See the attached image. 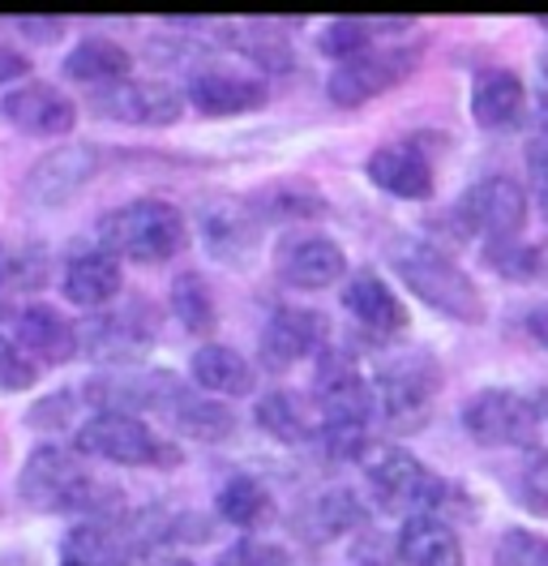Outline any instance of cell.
<instances>
[{
  "instance_id": "obj_21",
  "label": "cell",
  "mask_w": 548,
  "mask_h": 566,
  "mask_svg": "<svg viewBox=\"0 0 548 566\" xmlns=\"http://www.w3.org/2000/svg\"><path fill=\"white\" fill-rule=\"evenodd\" d=\"M65 296L73 305H82V310H99L107 301H116L120 296V287H125V271H120V262L112 258V253H103V249H86V253H73L65 266Z\"/></svg>"
},
{
  "instance_id": "obj_13",
  "label": "cell",
  "mask_w": 548,
  "mask_h": 566,
  "mask_svg": "<svg viewBox=\"0 0 548 566\" xmlns=\"http://www.w3.org/2000/svg\"><path fill=\"white\" fill-rule=\"evenodd\" d=\"M95 168H99V159H95L91 146L52 150V155H43V159L31 168V177H27V189H22V193H27L31 207H43V211L65 207V202L77 198V189L95 177Z\"/></svg>"
},
{
  "instance_id": "obj_25",
  "label": "cell",
  "mask_w": 548,
  "mask_h": 566,
  "mask_svg": "<svg viewBox=\"0 0 548 566\" xmlns=\"http://www.w3.org/2000/svg\"><path fill=\"white\" fill-rule=\"evenodd\" d=\"M129 70H134V56L116 39L103 35L82 39L65 56V73L73 82H86V86H116L129 77Z\"/></svg>"
},
{
  "instance_id": "obj_1",
  "label": "cell",
  "mask_w": 548,
  "mask_h": 566,
  "mask_svg": "<svg viewBox=\"0 0 548 566\" xmlns=\"http://www.w3.org/2000/svg\"><path fill=\"white\" fill-rule=\"evenodd\" d=\"M313 395L322 408V442L335 460H360L369 447L373 395L360 365L339 348H322L313 365Z\"/></svg>"
},
{
  "instance_id": "obj_45",
  "label": "cell",
  "mask_w": 548,
  "mask_h": 566,
  "mask_svg": "<svg viewBox=\"0 0 548 566\" xmlns=\"http://www.w3.org/2000/svg\"><path fill=\"white\" fill-rule=\"evenodd\" d=\"M540 27H545V31H548V13H545V18H540Z\"/></svg>"
},
{
  "instance_id": "obj_29",
  "label": "cell",
  "mask_w": 548,
  "mask_h": 566,
  "mask_svg": "<svg viewBox=\"0 0 548 566\" xmlns=\"http://www.w3.org/2000/svg\"><path fill=\"white\" fill-rule=\"evenodd\" d=\"M408 27V18H339V22H330L322 35H317V48L326 52V56H335V61H351V56H360V52H369L377 43V35H386V31H403Z\"/></svg>"
},
{
  "instance_id": "obj_42",
  "label": "cell",
  "mask_w": 548,
  "mask_h": 566,
  "mask_svg": "<svg viewBox=\"0 0 548 566\" xmlns=\"http://www.w3.org/2000/svg\"><path fill=\"white\" fill-rule=\"evenodd\" d=\"M523 490L531 497H540L548 502V455H536V460L527 463V472H523Z\"/></svg>"
},
{
  "instance_id": "obj_26",
  "label": "cell",
  "mask_w": 548,
  "mask_h": 566,
  "mask_svg": "<svg viewBox=\"0 0 548 566\" xmlns=\"http://www.w3.org/2000/svg\"><path fill=\"white\" fill-rule=\"evenodd\" d=\"M164 412L176 421L180 433H189V438H198V442H223V438L236 429V417H232L219 399H198V395H185L180 387L168 395Z\"/></svg>"
},
{
  "instance_id": "obj_5",
  "label": "cell",
  "mask_w": 548,
  "mask_h": 566,
  "mask_svg": "<svg viewBox=\"0 0 548 566\" xmlns=\"http://www.w3.org/2000/svg\"><path fill=\"white\" fill-rule=\"evenodd\" d=\"M18 494L31 511L61 515V511L95 506L99 481L73 460L65 447H34L22 463V472H18Z\"/></svg>"
},
{
  "instance_id": "obj_46",
  "label": "cell",
  "mask_w": 548,
  "mask_h": 566,
  "mask_svg": "<svg viewBox=\"0 0 548 566\" xmlns=\"http://www.w3.org/2000/svg\"><path fill=\"white\" fill-rule=\"evenodd\" d=\"M171 566H193V563H171Z\"/></svg>"
},
{
  "instance_id": "obj_41",
  "label": "cell",
  "mask_w": 548,
  "mask_h": 566,
  "mask_svg": "<svg viewBox=\"0 0 548 566\" xmlns=\"http://www.w3.org/2000/svg\"><path fill=\"white\" fill-rule=\"evenodd\" d=\"M31 73V61L18 52V48H9V43H0V86H9V82H18V77H27Z\"/></svg>"
},
{
  "instance_id": "obj_20",
  "label": "cell",
  "mask_w": 548,
  "mask_h": 566,
  "mask_svg": "<svg viewBox=\"0 0 548 566\" xmlns=\"http://www.w3.org/2000/svg\"><path fill=\"white\" fill-rule=\"evenodd\" d=\"M342 310L360 322L365 331H373L377 339L408 331V305L394 296V287L386 280H377L373 271L351 275L342 287Z\"/></svg>"
},
{
  "instance_id": "obj_43",
  "label": "cell",
  "mask_w": 548,
  "mask_h": 566,
  "mask_svg": "<svg viewBox=\"0 0 548 566\" xmlns=\"http://www.w3.org/2000/svg\"><path fill=\"white\" fill-rule=\"evenodd\" d=\"M527 331H531V339H536L540 348H548V305L527 314Z\"/></svg>"
},
{
  "instance_id": "obj_39",
  "label": "cell",
  "mask_w": 548,
  "mask_h": 566,
  "mask_svg": "<svg viewBox=\"0 0 548 566\" xmlns=\"http://www.w3.org/2000/svg\"><path fill=\"white\" fill-rule=\"evenodd\" d=\"M527 172H531V193H536L540 214L548 223V138H536L527 146Z\"/></svg>"
},
{
  "instance_id": "obj_8",
  "label": "cell",
  "mask_w": 548,
  "mask_h": 566,
  "mask_svg": "<svg viewBox=\"0 0 548 566\" xmlns=\"http://www.w3.org/2000/svg\"><path fill=\"white\" fill-rule=\"evenodd\" d=\"M438 387H442V369L429 356H399L377 369L369 395H373V412H381L386 421H420Z\"/></svg>"
},
{
  "instance_id": "obj_23",
  "label": "cell",
  "mask_w": 548,
  "mask_h": 566,
  "mask_svg": "<svg viewBox=\"0 0 548 566\" xmlns=\"http://www.w3.org/2000/svg\"><path fill=\"white\" fill-rule=\"evenodd\" d=\"M189 369H193V382L210 395H223V399H240V395H249V390L257 387V374H253V365L236 353V348H228V344H205L193 353L189 360Z\"/></svg>"
},
{
  "instance_id": "obj_12",
  "label": "cell",
  "mask_w": 548,
  "mask_h": 566,
  "mask_svg": "<svg viewBox=\"0 0 548 566\" xmlns=\"http://www.w3.org/2000/svg\"><path fill=\"white\" fill-rule=\"evenodd\" d=\"M202 241L219 262L240 266L262 245V214L240 198H214L202 207Z\"/></svg>"
},
{
  "instance_id": "obj_28",
  "label": "cell",
  "mask_w": 548,
  "mask_h": 566,
  "mask_svg": "<svg viewBox=\"0 0 548 566\" xmlns=\"http://www.w3.org/2000/svg\"><path fill=\"white\" fill-rule=\"evenodd\" d=\"M214 506H219V515L232 528H262L274 511L271 490L257 476H244V472L232 476V481H223V490L214 494Z\"/></svg>"
},
{
  "instance_id": "obj_32",
  "label": "cell",
  "mask_w": 548,
  "mask_h": 566,
  "mask_svg": "<svg viewBox=\"0 0 548 566\" xmlns=\"http://www.w3.org/2000/svg\"><path fill=\"white\" fill-rule=\"evenodd\" d=\"M228 39L262 70H292V43L271 22H240L236 31H228Z\"/></svg>"
},
{
  "instance_id": "obj_31",
  "label": "cell",
  "mask_w": 548,
  "mask_h": 566,
  "mask_svg": "<svg viewBox=\"0 0 548 566\" xmlns=\"http://www.w3.org/2000/svg\"><path fill=\"white\" fill-rule=\"evenodd\" d=\"M171 314L189 335H210L214 331V296L198 271H185L171 283Z\"/></svg>"
},
{
  "instance_id": "obj_33",
  "label": "cell",
  "mask_w": 548,
  "mask_h": 566,
  "mask_svg": "<svg viewBox=\"0 0 548 566\" xmlns=\"http://www.w3.org/2000/svg\"><path fill=\"white\" fill-rule=\"evenodd\" d=\"M313 524H317L322 536H342V532L365 524V506L351 490H326L313 502Z\"/></svg>"
},
{
  "instance_id": "obj_37",
  "label": "cell",
  "mask_w": 548,
  "mask_h": 566,
  "mask_svg": "<svg viewBox=\"0 0 548 566\" xmlns=\"http://www.w3.org/2000/svg\"><path fill=\"white\" fill-rule=\"evenodd\" d=\"M488 258H493V266L502 271V275H514V280H527V275H536L540 266V253L527 245H518V241H488Z\"/></svg>"
},
{
  "instance_id": "obj_24",
  "label": "cell",
  "mask_w": 548,
  "mask_h": 566,
  "mask_svg": "<svg viewBox=\"0 0 548 566\" xmlns=\"http://www.w3.org/2000/svg\"><path fill=\"white\" fill-rule=\"evenodd\" d=\"M527 91L518 82V73L510 70H484L472 86V116L484 129H510L523 116Z\"/></svg>"
},
{
  "instance_id": "obj_34",
  "label": "cell",
  "mask_w": 548,
  "mask_h": 566,
  "mask_svg": "<svg viewBox=\"0 0 548 566\" xmlns=\"http://www.w3.org/2000/svg\"><path fill=\"white\" fill-rule=\"evenodd\" d=\"M493 563L497 566H548V536L527 528L502 532L497 549H493Z\"/></svg>"
},
{
  "instance_id": "obj_38",
  "label": "cell",
  "mask_w": 548,
  "mask_h": 566,
  "mask_svg": "<svg viewBox=\"0 0 548 566\" xmlns=\"http://www.w3.org/2000/svg\"><path fill=\"white\" fill-rule=\"evenodd\" d=\"M219 566H296V563H292V554L278 549V545H266V541H240V545H232V549L223 554V563Z\"/></svg>"
},
{
  "instance_id": "obj_7",
  "label": "cell",
  "mask_w": 548,
  "mask_h": 566,
  "mask_svg": "<svg viewBox=\"0 0 548 566\" xmlns=\"http://www.w3.org/2000/svg\"><path fill=\"white\" fill-rule=\"evenodd\" d=\"M463 429L479 447H527V442H536L540 408H536V399H527L518 390L488 387L467 399Z\"/></svg>"
},
{
  "instance_id": "obj_2",
  "label": "cell",
  "mask_w": 548,
  "mask_h": 566,
  "mask_svg": "<svg viewBox=\"0 0 548 566\" xmlns=\"http://www.w3.org/2000/svg\"><path fill=\"white\" fill-rule=\"evenodd\" d=\"M99 241L116 262H168L185 249V214L159 198H137L103 214Z\"/></svg>"
},
{
  "instance_id": "obj_30",
  "label": "cell",
  "mask_w": 548,
  "mask_h": 566,
  "mask_svg": "<svg viewBox=\"0 0 548 566\" xmlns=\"http://www.w3.org/2000/svg\"><path fill=\"white\" fill-rule=\"evenodd\" d=\"M253 417H257V424L271 433L274 442H283V447H305L308 438H313L305 403H301L292 390H271V395H262L257 408H253Z\"/></svg>"
},
{
  "instance_id": "obj_18",
  "label": "cell",
  "mask_w": 548,
  "mask_h": 566,
  "mask_svg": "<svg viewBox=\"0 0 548 566\" xmlns=\"http://www.w3.org/2000/svg\"><path fill=\"white\" fill-rule=\"evenodd\" d=\"M365 177L373 180L377 189H386L390 198H403V202H424L433 193V164L408 142L373 150L369 164H365Z\"/></svg>"
},
{
  "instance_id": "obj_19",
  "label": "cell",
  "mask_w": 548,
  "mask_h": 566,
  "mask_svg": "<svg viewBox=\"0 0 548 566\" xmlns=\"http://www.w3.org/2000/svg\"><path fill=\"white\" fill-rule=\"evenodd\" d=\"M271 91L257 77H240L232 70H202L189 82V104L202 116H240V112H257L266 107Z\"/></svg>"
},
{
  "instance_id": "obj_27",
  "label": "cell",
  "mask_w": 548,
  "mask_h": 566,
  "mask_svg": "<svg viewBox=\"0 0 548 566\" xmlns=\"http://www.w3.org/2000/svg\"><path fill=\"white\" fill-rule=\"evenodd\" d=\"M61 566H129V549L107 524H77L61 541Z\"/></svg>"
},
{
  "instance_id": "obj_22",
  "label": "cell",
  "mask_w": 548,
  "mask_h": 566,
  "mask_svg": "<svg viewBox=\"0 0 548 566\" xmlns=\"http://www.w3.org/2000/svg\"><path fill=\"white\" fill-rule=\"evenodd\" d=\"M399 558L408 566H463V545L450 532V524L433 515H411L403 520V532L394 541Z\"/></svg>"
},
{
  "instance_id": "obj_35",
  "label": "cell",
  "mask_w": 548,
  "mask_h": 566,
  "mask_svg": "<svg viewBox=\"0 0 548 566\" xmlns=\"http://www.w3.org/2000/svg\"><path fill=\"white\" fill-rule=\"evenodd\" d=\"M43 283V253L39 249H18V253H0V287L4 292H31Z\"/></svg>"
},
{
  "instance_id": "obj_14",
  "label": "cell",
  "mask_w": 548,
  "mask_h": 566,
  "mask_svg": "<svg viewBox=\"0 0 548 566\" xmlns=\"http://www.w3.org/2000/svg\"><path fill=\"white\" fill-rule=\"evenodd\" d=\"M330 322L317 310H278L266 331H262V365L271 369H292L305 356H317L326 348Z\"/></svg>"
},
{
  "instance_id": "obj_6",
  "label": "cell",
  "mask_w": 548,
  "mask_h": 566,
  "mask_svg": "<svg viewBox=\"0 0 548 566\" xmlns=\"http://www.w3.org/2000/svg\"><path fill=\"white\" fill-rule=\"evenodd\" d=\"M365 476L373 485L377 502L386 511H403V515H429L438 511L450 494L442 476H433L424 463L403 447H365Z\"/></svg>"
},
{
  "instance_id": "obj_17",
  "label": "cell",
  "mask_w": 548,
  "mask_h": 566,
  "mask_svg": "<svg viewBox=\"0 0 548 566\" xmlns=\"http://www.w3.org/2000/svg\"><path fill=\"white\" fill-rule=\"evenodd\" d=\"M13 344L27 353L31 365H65L77 353V331L61 310L27 305L13 322Z\"/></svg>"
},
{
  "instance_id": "obj_10",
  "label": "cell",
  "mask_w": 548,
  "mask_h": 566,
  "mask_svg": "<svg viewBox=\"0 0 548 566\" xmlns=\"http://www.w3.org/2000/svg\"><path fill=\"white\" fill-rule=\"evenodd\" d=\"M459 219L467 232H479L488 241H518L527 223V193L510 177H488L463 193Z\"/></svg>"
},
{
  "instance_id": "obj_44",
  "label": "cell",
  "mask_w": 548,
  "mask_h": 566,
  "mask_svg": "<svg viewBox=\"0 0 548 566\" xmlns=\"http://www.w3.org/2000/svg\"><path fill=\"white\" fill-rule=\"evenodd\" d=\"M540 138H548V99H545V134Z\"/></svg>"
},
{
  "instance_id": "obj_9",
  "label": "cell",
  "mask_w": 548,
  "mask_h": 566,
  "mask_svg": "<svg viewBox=\"0 0 548 566\" xmlns=\"http://www.w3.org/2000/svg\"><path fill=\"white\" fill-rule=\"evenodd\" d=\"M411 70H415L411 48H369L351 61H339L326 77V91H330V104L360 107L386 91H394Z\"/></svg>"
},
{
  "instance_id": "obj_15",
  "label": "cell",
  "mask_w": 548,
  "mask_h": 566,
  "mask_svg": "<svg viewBox=\"0 0 548 566\" xmlns=\"http://www.w3.org/2000/svg\"><path fill=\"white\" fill-rule=\"evenodd\" d=\"M0 112L13 120V129H22L31 138H61V134L73 129V120H77L73 99L61 95L56 86H43V82H27V86L9 91Z\"/></svg>"
},
{
  "instance_id": "obj_4",
  "label": "cell",
  "mask_w": 548,
  "mask_h": 566,
  "mask_svg": "<svg viewBox=\"0 0 548 566\" xmlns=\"http://www.w3.org/2000/svg\"><path fill=\"white\" fill-rule=\"evenodd\" d=\"M73 447L91 460L120 463V468H171V463H180V451L164 442L146 421H137L134 412H95L77 429Z\"/></svg>"
},
{
  "instance_id": "obj_16",
  "label": "cell",
  "mask_w": 548,
  "mask_h": 566,
  "mask_svg": "<svg viewBox=\"0 0 548 566\" xmlns=\"http://www.w3.org/2000/svg\"><path fill=\"white\" fill-rule=\"evenodd\" d=\"M342 271H347V253L330 237L305 232V237L283 241V249H278V275L292 287H305V292L330 287L342 280Z\"/></svg>"
},
{
  "instance_id": "obj_11",
  "label": "cell",
  "mask_w": 548,
  "mask_h": 566,
  "mask_svg": "<svg viewBox=\"0 0 548 566\" xmlns=\"http://www.w3.org/2000/svg\"><path fill=\"white\" fill-rule=\"evenodd\" d=\"M95 107L112 120H125V125H171L180 120L185 112V95L168 86V82H116V86H103L95 95Z\"/></svg>"
},
{
  "instance_id": "obj_3",
  "label": "cell",
  "mask_w": 548,
  "mask_h": 566,
  "mask_svg": "<svg viewBox=\"0 0 548 566\" xmlns=\"http://www.w3.org/2000/svg\"><path fill=\"white\" fill-rule=\"evenodd\" d=\"M394 271L424 305H433L445 318L484 322V301H479L476 280L454 258H445L442 249L420 245V241L399 245L394 249Z\"/></svg>"
},
{
  "instance_id": "obj_47",
  "label": "cell",
  "mask_w": 548,
  "mask_h": 566,
  "mask_svg": "<svg viewBox=\"0 0 548 566\" xmlns=\"http://www.w3.org/2000/svg\"><path fill=\"white\" fill-rule=\"evenodd\" d=\"M545 77H548V65H545Z\"/></svg>"
},
{
  "instance_id": "obj_36",
  "label": "cell",
  "mask_w": 548,
  "mask_h": 566,
  "mask_svg": "<svg viewBox=\"0 0 548 566\" xmlns=\"http://www.w3.org/2000/svg\"><path fill=\"white\" fill-rule=\"evenodd\" d=\"M34 382H39V365H31L9 335H0V390H31Z\"/></svg>"
},
{
  "instance_id": "obj_40",
  "label": "cell",
  "mask_w": 548,
  "mask_h": 566,
  "mask_svg": "<svg viewBox=\"0 0 548 566\" xmlns=\"http://www.w3.org/2000/svg\"><path fill=\"white\" fill-rule=\"evenodd\" d=\"M22 35L39 39V43H52V39H61V31H65V22L61 18H18L13 22Z\"/></svg>"
}]
</instances>
